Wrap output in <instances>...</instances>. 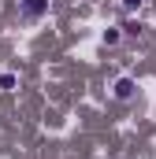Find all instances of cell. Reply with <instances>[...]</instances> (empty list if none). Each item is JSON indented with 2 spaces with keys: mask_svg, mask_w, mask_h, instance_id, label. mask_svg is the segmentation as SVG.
<instances>
[{
  "mask_svg": "<svg viewBox=\"0 0 156 159\" xmlns=\"http://www.w3.org/2000/svg\"><path fill=\"white\" fill-rule=\"evenodd\" d=\"M19 15L26 22H37V19L48 15V0H19Z\"/></svg>",
  "mask_w": 156,
  "mask_h": 159,
  "instance_id": "obj_1",
  "label": "cell"
},
{
  "mask_svg": "<svg viewBox=\"0 0 156 159\" xmlns=\"http://www.w3.org/2000/svg\"><path fill=\"white\" fill-rule=\"evenodd\" d=\"M15 85H19V74H11V70L0 74V89H4V93H15Z\"/></svg>",
  "mask_w": 156,
  "mask_h": 159,
  "instance_id": "obj_3",
  "label": "cell"
},
{
  "mask_svg": "<svg viewBox=\"0 0 156 159\" xmlns=\"http://www.w3.org/2000/svg\"><path fill=\"white\" fill-rule=\"evenodd\" d=\"M112 96H115L119 104H130V100L138 96V81L134 78H119L115 85H112Z\"/></svg>",
  "mask_w": 156,
  "mask_h": 159,
  "instance_id": "obj_2",
  "label": "cell"
},
{
  "mask_svg": "<svg viewBox=\"0 0 156 159\" xmlns=\"http://www.w3.org/2000/svg\"><path fill=\"white\" fill-rule=\"evenodd\" d=\"M119 41H123V34H119V26H112V30L104 34V44H108V48H115Z\"/></svg>",
  "mask_w": 156,
  "mask_h": 159,
  "instance_id": "obj_4",
  "label": "cell"
}]
</instances>
